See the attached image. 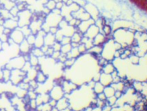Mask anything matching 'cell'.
I'll return each mask as SVG.
<instances>
[{
	"label": "cell",
	"instance_id": "cell-29",
	"mask_svg": "<svg viewBox=\"0 0 147 111\" xmlns=\"http://www.w3.org/2000/svg\"><path fill=\"white\" fill-rule=\"evenodd\" d=\"M10 1H12V2H14V1H16L17 0H10Z\"/></svg>",
	"mask_w": 147,
	"mask_h": 111
},
{
	"label": "cell",
	"instance_id": "cell-4",
	"mask_svg": "<svg viewBox=\"0 0 147 111\" xmlns=\"http://www.w3.org/2000/svg\"><path fill=\"white\" fill-rule=\"evenodd\" d=\"M106 36L102 33H99L92 39L94 46H100L105 42Z\"/></svg>",
	"mask_w": 147,
	"mask_h": 111
},
{
	"label": "cell",
	"instance_id": "cell-27",
	"mask_svg": "<svg viewBox=\"0 0 147 111\" xmlns=\"http://www.w3.org/2000/svg\"><path fill=\"white\" fill-rule=\"evenodd\" d=\"M67 1H68V0H62V2L64 3V5H65L66 4V2H67Z\"/></svg>",
	"mask_w": 147,
	"mask_h": 111
},
{
	"label": "cell",
	"instance_id": "cell-12",
	"mask_svg": "<svg viewBox=\"0 0 147 111\" xmlns=\"http://www.w3.org/2000/svg\"><path fill=\"white\" fill-rule=\"evenodd\" d=\"M129 58L131 61V63L133 64L136 65L139 63L140 58L139 57L137 56L136 55H131V56H130Z\"/></svg>",
	"mask_w": 147,
	"mask_h": 111
},
{
	"label": "cell",
	"instance_id": "cell-28",
	"mask_svg": "<svg viewBox=\"0 0 147 111\" xmlns=\"http://www.w3.org/2000/svg\"><path fill=\"white\" fill-rule=\"evenodd\" d=\"M55 2H62V0H54Z\"/></svg>",
	"mask_w": 147,
	"mask_h": 111
},
{
	"label": "cell",
	"instance_id": "cell-1",
	"mask_svg": "<svg viewBox=\"0 0 147 111\" xmlns=\"http://www.w3.org/2000/svg\"><path fill=\"white\" fill-rule=\"evenodd\" d=\"M95 23V21L92 18H89L88 20L82 21V23H80V24L79 25V27H76L77 29L78 30L76 31H79V33L84 35L86 33V31H87L88 29L89 28V27L94 24Z\"/></svg>",
	"mask_w": 147,
	"mask_h": 111
},
{
	"label": "cell",
	"instance_id": "cell-14",
	"mask_svg": "<svg viewBox=\"0 0 147 111\" xmlns=\"http://www.w3.org/2000/svg\"><path fill=\"white\" fill-rule=\"evenodd\" d=\"M76 63V58H68L66 60V61L65 62V65L66 67H69L70 68L72 66H73L74 64H75Z\"/></svg>",
	"mask_w": 147,
	"mask_h": 111
},
{
	"label": "cell",
	"instance_id": "cell-3",
	"mask_svg": "<svg viewBox=\"0 0 147 111\" xmlns=\"http://www.w3.org/2000/svg\"><path fill=\"white\" fill-rule=\"evenodd\" d=\"M99 82L104 86V87L111 86L113 83V78L111 75L102 73L100 74Z\"/></svg>",
	"mask_w": 147,
	"mask_h": 111
},
{
	"label": "cell",
	"instance_id": "cell-22",
	"mask_svg": "<svg viewBox=\"0 0 147 111\" xmlns=\"http://www.w3.org/2000/svg\"><path fill=\"white\" fill-rule=\"evenodd\" d=\"M50 31L51 32L52 34L54 35V34H56V33L58 32V28L56 27H52L51 28H50Z\"/></svg>",
	"mask_w": 147,
	"mask_h": 111
},
{
	"label": "cell",
	"instance_id": "cell-18",
	"mask_svg": "<svg viewBox=\"0 0 147 111\" xmlns=\"http://www.w3.org/2000/svg\"><path fill=\"white\" fill-rule=\"evenodd\" d=\"M116 99L117 98H116V97L114 95V96H112L111 97H109V98H108V101H109V102L110 105H114V104L116 102Z\"/></svg>",
	"mask_w": 147,
	"mask_h": 111
},
{
	"label": "cell",
	"instance_id": "cell-25",
	"mask_svg": "<svg viewBox=\"0 0 147 111\" xmlns=\"http://www.w3.org/2000/svg\"><path fill=\"white\" fill-rule=\"evenodd\" d=\"M120 56H121V54L119 53V52H118V50H115V53L114 54V58H119Z\"/></svg>",
	"mask_w": 147,
	"mask_h": 111
},
{
	"label": "cell",
	"instance_id": "cell-24",
	"mask_svg": "<svg viewBox=\"0 0 147 111\" xmlns=\"http://www.w3.org/2000/svg\"><path fill=\"white\" fill-rule=\"evenodd\" d=\"M122 95V92L121 91H115L114 94V96L116 97V98H119L121 97Z\"/></svg>",
	"mask_w": 147,
	"mask_h": 111
},
{
	"label": "cell",
	"instance_id": "cell-26",
	"mask_svg": "<svg viewBox=\"0 0 147 111\" xmlns=\"http://www.w3.org/2000/svg\"><path fill=\"white\" fill-rule=\"evenodd\" d=\"M73 3H74V2L73 1V0H68V1H67V2H66V4H65V5H66L67 6H70V5H72Z\"/></svg>",
	"mask_w": 147,
	"mask_h": 111
},
{
	"label": "cell",
	"instance_id": "cell-31",
	"mask_svg": "<svg viewBox=\"0 0 147 111\" xmlns=\"http://www.w3.org/2000/svg\"></svg>",
	"mask_w": 147,
	"mask_h": 111
},
{
	"label": "cell",
	"instance_id": "cell-10",
	"mask_svg": "<svg viewBox=\"0 0 147 111\" xmlns=\"http://www.w3.org/2000/svg\"><path fill=\"white\" fill-rule=\"evenodd\" d=\"M102 31L103 33V34L105 36H108L110 35L111 34V31H112V29H111V27L108 24H105L103 27Z\"/></svg>",
	"mask_w": 147,
	"mask_h": 111
},
{
	"label": "cell",
	"instance_id": "cell-16",
	"mask_svg": "<svg viewBox=\"0 0 147 111\" xmlns=\"http://www.w3.org/2000/svg\"><path fill=\"white\" fill-rule=\"evenodd\" d=\"M78 50L79 52H80V53L82 55V54H84L87 51V48H86V46L84 43H80V44H79V46H78Z\"/></svg>",
	"mask_w": 147,
	"mask_h": 111
},
{
	"label": "cell",
	"instance_id": "cell-11",
	"mask_svg": "<svg viewBox=\"0 0 147 111\" xmlns=\"http://www.w3.org/2000/svg\"><path fill=\"white\" fill-rule=\"evenodd\" d=\"M60 102L58 103V107H57L59 109H61V110H64V109H66L67 107V101L65 100V98L62 99L61 100Z\"/></svg>",
	"mask_w": 147,
	"mask_h": 111
},
{
	"label": "cell",
	"instance_id": "cell-8",
	"mask_svg": "<svg viewBox=\"0 0 147 111\" xmlns=\"http://www.w3.org/2000/svg\"><path fill=\"white\" fill-rule=\"evenodd\" d=\"M104 87H105L100 82H97L95 84V86L93 89H94V92L98 94H100L101 92H103Z\"/></svg>",
	"mask_w": 147,
	"mask_h": 111
},
{
	"label": "cell",
	"instance_id": "cell-17",
	"mask_svg": "<svg viewBox=\"0 0 147 111\" xmlns=\"http://www.w3.org/2000/svg\"><path fill=\"white\" fill-rule=\"evenodd\" d=\"M62 45L60 42H57L54 43V46H53V48L54 52H58V51H61V49Z\"/></svg>",
	"mask_w": 147,
	"mask_h": 111
},
{
	"label": "cell",
	"instance_id": "cell-21",
	"mask_svg": "<svg viewBox=\"0 0 147 111\" xmlns=\"http://www.w3.org/2000/svg\"><path fill=\"white\" fill-rule=\"evenodd\" d=\"M18 8L13 7L11 9V13L12 15H14V16H16L17 15V13H18Z\"/></svg>",
	"mask_w": 147,
	"mask_h": 111
},
{
	"label": "cell",
	"instance_id": "cell-9",
	"mask_svg": "<svg viewBox=\"0 0 147 111\" xmlns=\"http://www.w3.org/2000/svg\"><path fill=\"white\" fill-rule=\"evenodd\" d=\"M72 49V47L70 43V44L62 45L61 49V52L62 53L66 55V54L69 53Z\"/></svg>",
	"mask_w": 147,
	"mask_h": 111
},
{
	"label": "cell",
	"instance_id": "cell-6",
	"mask_svg": "<svg viewBox=\"0 0 147 111\" xmlns=\"http://www.w3.org/2000/svg\"><path fill=\"white\" fill-rule=\"evenodd\" d=\"M84 35L82 34L79 33V31H76L73 35L71 37V40H72V42H75L80 43L82 41V39Z\"/></svg>",
	"mask_w": 147,
	"mask_h": 111
},
{
	"label": "cell",
	"instance_id": "cell-13",
	"mask_svg": "<svg viewBox=\"0 0 147 111\" xmlns=\"http://www.w3.org/2000/svg\"><path fill=\"white\" fill-rule=\"evenodd\" d=\"M55 5H56V2L54 0H49L48 2L46 4L47 8H48L50 11H53L55 8Z\"/></svg>",
	"mask_w": 147,
	"mask_h": 111
},
{
	"label": "cell",
	"instance_id": "cell-20",
	"mask_svg": "<svg viewBox=\"0 0 147 111\" xmlns=\"http://www.w3.org/2000/svg\"><path fill=\"white\" fill-rule=\"evenodd\" d=\"M76 20L77 18H73L72 19H71L70 21L68 22V25L72 27H75L76 25Z\"/></svg>",
	"mask_w": 147,
	"mask_h": 111
},
{
	"label": "cell",
	"instance_id": "cell-5",
	"mask_svg": "<svg viewBox=\"0 0 147 111\" xmlns=\"http://www.w3.org/2000/svg\"><path fill=\"white\" fill-rule=\"evenodd\" d=\"M115 70V68L114 65L111 63H108L107 64L102 67L103 73L109 74V75H111Z\"/></svg>",
	"mask_w": 147,
	"mask_h": 111
},
{
	"label": "cell",
	"instance_id": "cell-2",
	"mask_svg": "<svg viewBox=\"0 0 147 111\" xmlns=\"http://www.w3.org/2000/svg\"><path fill=\"white\" fill-rule=\"evenodd\" d=\"M99 33H100V29L96 25L94 24L89 27L86 33L84 34V36L89 39H93Z\"/></svg>",
	"mask_w": 147,
	"mask_h": 111
},
{
	"label": "cell",
	"instance_id": "cell-30",
	"mask_svg": "<svg viewBox=\"0 0 147 111\" xmlns=\"http://www.w3.org/2000/svg\"><path fill=\"white\" fill-rule=\"evenodd\" d=\"M0 14H1V13H0ZM0 16H1V15H0Z\"/></svg>",
	"mask_w": 147,
	"mask_h": 111
},
{
	"label": "cell",
	"instance_id": "cell-7",
	"mask_svg": "<svg viewBox=\"0 0 147 111\" xmlns=\"http://www.w3.org/2000/svg\"><path fill=\"white\" fill-rule=\"evenodd\" d=\"M115 90L111 86H106L104 87L103 92L107 98H109L112 96H114Z\"/></svg>",
	"mask_w": 147,
	"mask_h": 111
},
{
	"label": "cell",
	"instance_id": "cell-19",
	"mask_svg": "<svg viewBox=\"0 0 147 111\" xmlns=\"http://www.w3.org/2000/svg\"><path fill=\"white\" fill-rule=\"evenodd\" d=\"M106 95L104 94V93L103 92H101L100 94H98V98L99 99L100 101H104L106 99Z\"/></svg>",
	"mask_w": 147,
	"mask_h": 111
},
{
	"label": "cell",
	"instance_id": "cell-15",
	"mask_svg": "<svg viewBox=\"0 0 147 111\" xmlns=\"http://www.w3.org/2000/svg\"><path fill=\"white\" fill-rule=\"evenodd\" d=\"M72 42V40H71V37H66L64 36L62 38L61 42V43L62 45H67V44H70Z\"/></svg>",
	"mask_w": 147,
	"mask_h": 111
},
{
	"label": "cell",
	"instance_id": "cell-23",
	"mask_svg": "<svg viewBox=\"0 0 147 111\" xmlns=\"http://www.w3.org/2000/svg\"><path fill=\"white\" fill-rule=\"evenodd\" d=\"M64 4L62 2H59L56 3V5H55V8L58 9H61V10L62 9V8L64 7Z\"/></svg>",
	"mask_w": 147,
	"mask_h": 111
}]
</instances>
